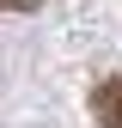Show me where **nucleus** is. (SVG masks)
I'll return each instance as SVG.
<instances>
[{
    "mask_svg": "<svg viewBox=\"0 0 122 128\" xmlns=\"http://www.w3.org/2000/svg\"><path fill=\"white\" fill-rule=\"evenodd\" d=\"M92 116H98L104 128H122V73L104 79V86L92 92Z\"/></svg>",
    "mask_w": 122,
    "mask_h": 128,
    "instance_id": "nucleus-1",
    "label": "nucleus"
},
{
    "mask_svg": "<svg viewBox=\"0 0 122 128\" xmlns=\"http://www.w3.org/2000/svg\"><path fill=\"white\" fill-rule=\"evenodd\" d=\"M37 0H0V12H30Z\"/></svg>",
    "mask_w": 122,
    "mask_h": 128,
    "instance_id": "nucleus-2",
    "label": "nucleus"
}]
</instances>
